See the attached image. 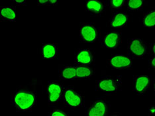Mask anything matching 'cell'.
Listing matches in <instances>:
<instances>
[{"mask_svg": "<svg viewBox=\"0 0 155 116\" xmlns=\"http://www.w3.org/2000/svg\"><path fill=\"white\" fill-rule=\"evenodd\" d=\"M40 81L33 80L25 86H20L11 95V105L16 111H31L37 102Z\"/></svg>", "mask_w": 155, "mask_h": 116, "instance_id": "cell-1", "label": "cell"}, {"mask_svg": "<svg viewBox=\"0 0 155 116\" xmlns=\"http://www.w3.org/2000/svg\"><path fill=\"white\" fill-rule=\"evenodd\" d=\"M122 85L120 75H105L96 81V90L107 95L115 94L118 92Z\"/></svg>", "mask_w": 155, "mask_h": 116, "instance_id": "cell-2", "label": "cell"}, {"mask_svg": "<svg viewBox=\"0 0 155 116\" xmlns=\"http://www.w3.org/2000/svg\"><path fill=\"white\" fill-rule=\"evenodd\" d=\"M62 99L66 106L74 109L82 107L84 103L82 94L73 86L65 88Z\"/></svg>", "mask_w": 155, "mask_h": 116, "instance_id": "cell-3", "label": "cell"}, {"mask_svg": "<svg viewBox=\"0 0 155 116\" xmlns=\"http://www.w3.org/2000/svg\"><path fill=\"white\" fill-rule=\"evenodd\" d=\"M80 38L84 43H94L100 38V28L94 23H82L80 29Z\"/></svg>", "mask_w": 155, "mask_h": 116, "instance_id": "cell-4", "label": "cell"}, {"mask_svg": "<svg viewBox=\"0 0 155 116\" xmlns=\"http://www.w3.org/2000/svg\"><path fill=\"white\" fill-rule=\"evenodd\" d=\"M64 86L60 81L48 82L47 86L48 104L50 105H56L62 99L64 93Z\"/></svg>", "mask_w": 155, "mask_h": 116, "instance_id": "cell-5", "label": "cell"}, {"mask_svg": "<svg viewBox=\"0 0 155 116\" xmlns=\"http://www.w3.org/2000/svg\"><path fill=\"white\" fill-rule=\"evenodd\" d=\"M147 44L140 38L133 37L128 40L127 51L129 55L135 58H141L147 52Z\"/></svg>", "mask_w": 155, "mask_h": 116, "instance_id": "cell-6", "label": "cell"}, {"mask_svg": "<svg viewBox=\"0 0 155 116\" xmlns=\"http://www.w3.org/2000/svg\"><path fill=\"white\" fill-rule=\"evenodd\" d=\"M152 84L151 76L146 75L133 76V92L140 96H145Z\"/></svg>", "mask_w": 155, "mask_h": 116, "instance_id": "cell-7", "label": "cell"}, {"mask_svg": "<svg viewBox=\"0 0 155 116\" xmlns=\"http://www.w3.org/2000/svg\"><path fill=\"white\" fill-rule=\"evenodd\" d=\"M110 104L103 98H97L90 105L86 112L87 116H105L110 111Z\"/></svg>", "mask_w": 155, "mask_h": 116, "instance_id": "cell-8", "label": "cell"}, {"mask_svg": "<svg viewBox=\"0 0 155 116\" xmlns=\"http://www.w3.org/2000/svg\"><path fill=\"white\" fill-rule=\"evenodd\" d=\"M100 43L105 48H118L121 44V35L117 31L105 33L100 37Z\"/></svg>", "mask_w": 155, "mask_h": 116, "instance_id": "cell-9", "label": "cell"}, {"mask_svg": "<svg viewBox=\"0 0 155 116\" xmlns=\"http://www.w3.org/2000/svg\"><path fill=\"white\" fill-rule=\"evenodd\" d=\"M108 65L114 69H127L132 66L133 62L129 55L115 54L108 59Z\"/></svg>", "mask_w": 155, "mask_h": 116, "instance_id": "cell-10", "label": "cell"}, {"mask_svg": "<svg viewBox=\"0 0 155 116\" xmlns=\"http://www.w3.org/2000/svg\"><path fill=\"white\" fill-rule=\"evenodd\" d=\"M85 10L91 15L101 16L106 8V4L104 0H85Z\"/></svg>", "mask_w": 155, "mask_h": 116, "instance_id": "cell-11", "label": "cell"}, {"mask_svg": "<svg viewBox=\"0 0 155 116\" xmlns=\"http://www.w3.org/2000/svg\"><path fill=\"white\" fill-rule=\"evenodd\" d=\"M74 61L76 65H91L94 62V54L90 49H78L75 52Z\"/></svg>", "mask_w": 155, "mask_h": 116, "instance_id": "cell-12", "label": "cell"}, {"mask_svg": "<svg viewBox=\"0 0 155 116\" xmlns=\"http://www.w3.org/2000/svg\"><path fill=\"white\" fill-rule=\"evenodd\" d=\"M130 20L129 14L125 12H117L113 14L109 25L113 28H122L127 25Z\"/></svg>", "mask_w": 155, "mask_h": 116, "instance_id": "cell-13", "label": "cell"}, {"mask_svg": "<svg viewBox=\"0 0 155 116\" xmlns=\"http://www.w3.org/2000/svg\"><path fill=\"white\" fill-rule=\"evenodd\" d=\"M59 78L64 80H77L76 65H62L59 67Z\"/></svg>", "mask_w": 155, "mask_h": 116, "instance_id": "cell-14", "label": "cell"}, {"mask_svg": "<svg viewBox=\"0 0 155 116\" xmlns=\"http://www.w3.org/2000/svg\"><path fill=\"white\" fill-rule=\"evenodd\" d=\"M0 19L5 22H13L16 20V10L12 6H3L0 8Z\"/></svg>", "mask_w": 155, "mask_h": 116, "instance_id": "cell-15", "label": "cell"}, {"mask_svg": "<svg viewBox=\"0 0 155 116\" xmlns=\"http://www.w3.org/2000/svg\"><path fill=\"white\" fill-rule=\"evenodd\" d=\"M58 45L47 43L42 47V55L45 59H53L57 57Z\"/></svg>", "mask_w": 155, "mask_h": 116, "instance_id": "cell-16", "label": "cell"}, {"mask_svg": "<svg viewBox=\"0 0 155 116\" xmlns=\"http://www.w3.org/2000/svg\"><path fill=\"white\" fill-rule=\"evenodd\" d=\"M76 68L77 80H85L90 78L94 74V70L87 65H76Z\"/></svg>", "mask_w": 155, "mask_h": 116, "instance_id": "cell-17", "label": "cell"}, {"mask_svg": "<svg viewBox=\"0 0 155 116\" xmlns=\"http://www.w3.org/2000/svg\"><path fill=\"white\" fill-rule=\"evenodd\" d=\"M142 22L143 25L147 28L149 29L155 28V8L149 10L144 14Z\"/></svg>", "mask_w": 155, "mask_h": 116, "instance_id": "cell-18", "label": "cell"}, {"mask_svg": "<svg viewBox=\"0 0 155 116\" xmlns=\"http://www.w3.org/2000/svg\"><path fill=\"white\" fill-rule=\"evenodd\" d=\"M126 7L131 12L142 10L147 4V0H126Z\"/></svg>", "mask_w": 155, "mask_h": 116, "instance_id": "cell-19", "label": "cell"}, {"mask_svg": "<svg viewBox=\"0 0 155 116\" xmlns=\"http://www.w3.org/2000/svg\"><path fill=\"white\" fill-rule=\"evenodd\" d=\"M126 3V0H108V5L113 10L120 9L123 8Z\"/></svg>", "mask_w": 155, "mask_h": 116, "instance_id": "cell-20", "label": "cell"}, {"mask_svg": "<svg viewBox=\"0 0 155 116\" xmlns=\"http://www.w3.org/2000/svg\"><path fill=\"white\" fill-rule=\"evenodd\" d=\"M58 3V0H37V4L40 6H54Z\"/></svg>", "mask_w": 155, "mask_h": 116, "instance_id": "cell-21", "label": "cell"}, {"mask_svg": "<svg viewBox=\"0 0 155 116\" xmlns=\"http://www.w3.org/2000/svg\"><path fill=\"white\" fill-rule=\"evenodd\" d=\"M48 115L51 116H65V115H69L68 113H66L62 109H54V110L51 111L50 113L48 114Z\"/></svg>", "mask_w": 155, "mask_h": 116, "instance_id": "cell-22", "label": "cell"}, {"mask_svg": "<svg viewBox=\"0 0 155 116\" xmlns=\"http://www.w3.org/2000/svg\"><path fill=\"white\" fill-rule=\"evenodd\" d=\"M12 2L14 5L20 6V5H23L26 3L27 0H12Z\"/></svg>", "mask_w": 155, "mask_h": 116, "instance_id": "cell-23", "label": "cell"}, {"mask_svg": "<svg viewBox=\"0 0 155 116\" xmlns=\"http://www.w3.org/2000/svg\"><path fill=\"white\" fill-rule=\"evenodd\" d=\"M149 65L150 68L155 70V56H153V57L149 59Z\"/></svg>", "mask_w": 155, "mask_h": 116, "instance_id": "cell-24", "label": "cell"}, {"mask_svg": "<svg viewBox=\"0 0 155 116\" xmlns=\"http://www.w3.org/2000/svg\"><path fill=\"white\" fill-rule=\"evenodd\" d=\"M150 51L151 52V54L153 55V56H155V41H154L152 44L150 45Z\"/></svg>", "mask_w": 155, "mask_h": 116, "instance_id": "cell-25", "label": "cell"}, {"mask_svg": "<svg viewBox=\"0 0 155 116\" xmlns=\"http://www.w3.org/2000/svg\"><path fill=\"white\" fill-rule=\"evenodd\" d=\"M149 113L150 115H155V105H151L149 108Z\"/></svg>", "mask_w": 155, "mask_h": 116, "instance_id": "cell-26", "label": "cell"}, {"mask_svg": "<svg viewBox=\"0 0 155 116\" xmlns=\"http://www.w3.org/2000/svg\"><path fill=\"white\" fill-rule=\"evenodd\" d=\"M153 90H154V94H155V78L153 80Z\"/></svg>", "mask_w": 155, "mask_h": 116, "instance_id": "cell-27", "label": "cell"}]
</instances>
